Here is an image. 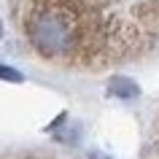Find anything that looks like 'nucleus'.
Returning a JSON list of instances; mask_svg holds the SVG:
<instances>
[{
	"label": "nucleus",
	"mask_w": 159,
	"mask_h": 159,
	"mask_svg": "<svg viewBox=\"0 0 159 159\" xmlns=\"http://www.w3.org/2000/svg\"><path fill=\"white\" fill-rule=\"evenodd\" d=\"M0 33H3V25H0Z\"/></svg>",
	"instance_id": "4"
},
{
	"label": "nucleus",
	"mask_w": 159,
	"mask_h": 159,
	"mask_svg": "<svg viewBox=\"0 0 159 159\" xmlns=\"http://www.w3.org/2000/svg\"><path fill=\"white\" fill-rule=\"evenodd\" d=\"M25 30L35 51L51 59L67 57L75 49L78 35H81L75 14L70 11V6L59 0H46L41 6H35L25 22Z\"/></svg>",
	"instance_id": "1"
},
{
	"label": "nucleus",
	"mask_w": 159,
	"mask_h": 159,
	"mask_svg": "<svg viewBox=\"0 0 159 159\" xmlns=\"http://www.w3.org/2000/svg\"><path fill=\"white\" fill-rule=\"evenodd\" d=\"M108 92L113 94V97H119V100H132V97H138V84H135L132 78H127V75H113L108 81Z\"/></svg>",
	"instance_id": "2"
},
{
	"label": "nucleus",
	"mask_w": 159,
	"mask_h": 159,
	"mask_svg": "<svg viewBox=\"0 0 159 159\" xmlns=\"http://www.w3.org/2000/svg\"><path fill=\"white\" fill-rule=\"evenodd\" d=\"M0 78H3V81H14V84H19V81H22V73H19V70H14V67L0 65Z\"/></svg>",
	"instance_id": "3"
}]
</instances>
